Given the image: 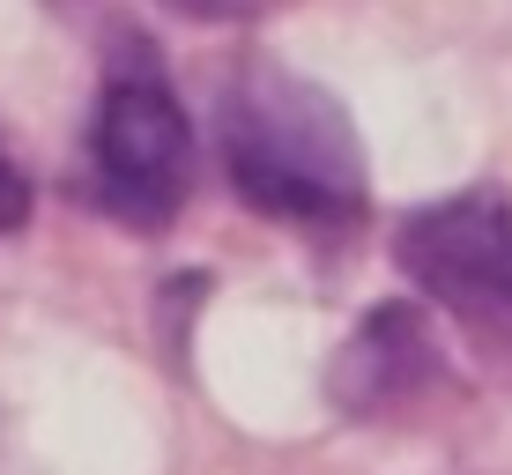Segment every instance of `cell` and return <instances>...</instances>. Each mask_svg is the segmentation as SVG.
<instances>
[{"instance_id":"cell-6","label":"cell","mask_w":512,"mask_h":475,"mask_svg":"<svg viewBox=\"0 0 512 475\" xmlns=\"http://www.w3.org/2000/svg\"><path fill=\"white\" fill-rule=\"evenodd\" d=\"M23 223H30V179H23V164L0 149V238L23 231Z\"/></svg>"},{"instance_id":"cell-1","label":"cell","mask_w":512,"mask_h":475,"mask_svg":"<svg viewBox=\"0 0 512 475\" xmlns=\"http://www.w3.org/2000/svg\"><path fill=\"white\" fill-rule=\"evenodd\" d=\"M223 179L253 216L290 231H357L372 208V164L349 127V104L282 60H245L216 104Z\"/></svg>"},{"instance_id":"cell-3","label":"cell","mask_w":512,"mask_h":475,"mask_svg":"<svg viewBox=\"0 0 512 475\" xmlns=\"http://www.w3.org/2000/svg\"><path fill=\"white\" fill-rule=\"evenodd\" d=\"M193 119L171 97V82L149 60H119L97 90L90 112V193L104 216L134 223V231H164L193 193Z\"/></svg>"},{"instance_id":"cell-4","label":"cell","mask_w":512,"mask_h":475,"mask_svg":"<svg viewBox=\"0 0 512 475\" xmlns=\"http://www.w3.org/2000/svg\"><path fill=\"white\" fill-rule=\"evenodd\" d=\"M446 379V349L431 334V312L416 297H386L357 320L342 349L327 364V401L357 424L372 416H394V409H416L431 386Z\"/></svg>"},{"instance_id":"cell-2","label":"cell","mask_w":512,"mask_h":475,"mask_svg":"<svg viewBox=\"0 0 512 475\" xmlns=\"http://www.w3.org/2000/svg\"><path fill=\"white\" fill-rule=\"evenodd\" d=\"M394 268L416 305L461 334V349L490 379L512 386V193L468 186L401 216Z\"/></svg>"},{"instance_id":"cell-5","label":"cell","mask_w":512,"mask_h":475,"mask_svg":"<svg viewBox=\"0 0 512 475\" xmlns=\"http://www.w3.org/2000/svg\"><path fill=\"white\" fill-rule=\"evenodd\" d=\"M171 15H186V23H260V15H275L282 0H164Z\"/></svg>"}]
</instances>
